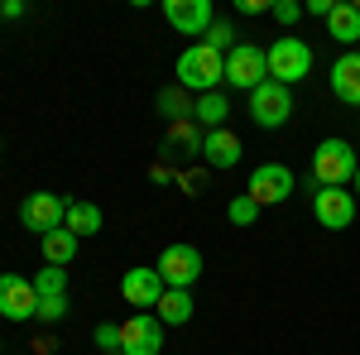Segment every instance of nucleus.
Instances as JSON below:
<instances>
[{"mask_svg": "<svg viewBox=\"0 0 360 355\" xmlns=\"http://www.w3.org/2000/svg\"><path fill=\"white\" fill-rule=\"evenodd\" d=\"M240 15H269V0H236Z\"/></svg>", "mask_w": 360, "mask_h": 355, "instance_id": "nucleus-30", "label": "nucleus"}, {"mask_svg": "<svg viewBox=\"0 0 360 355\" xmlns=\"http://www.w3.org/2000/svg\"><path fill=\"white\" fill-rule=\"evenodd\" d=\"M259 212H264V207H259V202H255L250 192H240V197H231V207H226V217H231V226H255V221H259Z\"/></svg>", "mask_w": 360, "mask_h": 355, "instance_id": "nucleus-23", "label": "nucleus"}, {"mask_svg": "<svg viewBox=\"0 0 360 355\" xmlns=\"http://www.w3.org/2000/svg\"><path fill=\"white\" fill-rule=\"evenodd\" d=\"M351 192H360V168H356V178H351Z\"/></svg>", "mask_w": 360, "mask_h": 355, "instance_id": "nucleus-32", "label": "nucleus"}, {"mask_svg": "<svg viewBox=\"0 0 360 355\" xmlns=\"http://www.w3.org/2000/svg\"><path fill=\"white\" fill-rule=\"evenodd\" d=\"M193 106H197V96L183 91V86H164V91H159V115H168V125L193 120Z\"/></svg>", "mask_w": 360, "mask_h": 355, "instance_id": "nucleus-21", "label": "nucleus"}, {"mask_svg": "<svg viewBox=\"0 0 360 355\" xmlns=\"http://www.w3.org/2000/svg\"><path fill=\"white\" fill-rule=\"evenodd\" d=\"M34 312H39V288H34V278L0 273V317H5V322H34Z\"/></svg>", "mask_w": 360, "mask_h": 355, "instance_id": "nucleus-9", "label": "nucleus"}, {"mask_svg": "<svg viewBox=\"0 0 360 355\" xmlns=\"http://www.w3.org/2000/svg\"><path fill=\"white\" fill-rule=\"evenodd\" d=\"M0 15H5V20H20V15H25V0H5Z\"/></svg>", "mask_w": 360, "mask_h": 355, "instance_id": "nucleus-31", "label": "nucleus"}, {"mask_svg": "<svg viewBox=\"0 0 360 355\" xmlns=\"http://www.w3.org/2000/svg\"><path fill=\"white\" fill-rule=\"evenodd\" d=\"M202 44H207V49H217V53H231V49H236V29L217 20V25L207 29V39H202Z\"/></svg>", "mask_w": 360, "mask_h": 355, "instance_id": "nucleus-26", "label": "nucleus"}, {"mask_svg": "<svg viewBox=\"0 0 360 355\" xmlns=\"http://www.w3.org/2000/svg\"><path fill=\"white\" fill-rule=\"evenodd\" d=\"M120 293H125L130 307H159V298H164V278H159L154 264H149V269H125Z\"/></svg>", "mask_w": 360, "mask_h": 355, "instance_id": "nucleus-13", "label": "nucleus"}, {"mask_svg": "<svg viewBox=\"0 0 360 355\" xmlns=\"http://www.w3.org/2000/svg\"><path fill=\"white\" fill-rule=\"evenodd\" d=\"M356 10H360V0H356Z\"/></svg>", "mask_w": 360, "mask_h": 355, "instance_id": "nucleus-33", "label": "nucleus"}, {"mask_svg": "<svg viewBox=\"0 0 360 355\" xmlns=\"http://www.w3.org/2000/svg\"><path fill=\"white\" fill-rule=\"evenodd\" d=\"M356 168H360V159L351 149V139H322L312 149V183L317 188H351Z\"/></svg>", "mask_w": 360, "mask_h": 355, "instance_id": "nucleus-2", "label": "nucleus"}, {"mask_svg": "<svg viewBox=\"0 0 360 355\" xmlns=\"http://www.w3.org/2000/svg\"><path fill=\"white\" fill-rule=\"evenodd\" d=\"M269 15L288 29V25H298V20H303V5H298V0H274V5H269Z\"/></svg>", "mask_w": 360, "mask_h": 355, "instance_id": "nucleus-27", "label": "nucleus"}, {"mask_svg": "<svg viewBox=\"0 0 360 355\" xmlns=\"http://www.w3.org/2000/svg\"><path fill=\"white\" fill-rule=\"evenodd\" d=\"M226 115H231V101H226L221 91H207V96H197L193 120L202 125V130H221V125H226Z\"/></svg>", "mask_w": 360, "mask_h": 355, "instance_id": "nucleus-20", "label": "nucleus"}, {"mask_svg": "<svg viewBox=\"0 0 360 355\" xmlns=\"http://www.w3.org/2000/svg\"><path fill=\"white\" fill-rule=\"evenodd\" d=\"M250 115H255V125L259 130H283L288 125V115H293V86L283 82H259L250 91Z\"/></svg>", "mask_w": 360, "mask_h": 355, "instance_id": "nucleus-4", "label": "nucleus"}, {"mask_svg": "<svg viewBox=\"0 0 360 355\" xmlns=\"http://www.w3.org/2000/svg\"><path fill=\"white\" fill-rule=\"evenodd\" d=\"M202 139H207V130L197 120H178L164 135V154L168 159H202Z\"/></svg>", "mask_w": 360, "mask_h": 355, "instance_id": "nucleus-15", "label": "nucleus"}, {"mask_svg": "<svg viewBox=\"0 0 360 355\" xmlns=\"http://www.w3.org/2000/svg\"><path fill=\"white\" fill-rule=\"evenodd\" d=\"M259 82H269V58H264V49H255V44H236V49L226 53V86H236V91H255Z\"/></svg>", "mask_w": 360, "mask_h": 355, "instance_id": "nucleus-5", "label": "nucleus"}, {"mask_svg": "<svg viewBox=\"0 0 360 355\" xmlns=\"http://www.w3.org/2000/svg\"><path fill=\"white\" fill-rule=\"evenodd\" d=\"M327 34H332L336 44H346V49L360 39V10L351 0H336V10L327 15Z\"/></svg>", "mask_w": 360, "mask_h": 355, "instance_id": "nucleus-19", "label": "nucleus"}, {"mask_svg": "<svg viewBox=\"0 0 360 355\" xmlns=\"http://www.w3.org/2000/svg\"><path fill=\"white\" fill-rule=\"evenodd\" d=\"M77 240L82 235H96L101 231V207H91V202H68V221H63Z\"/></svg>", "mask_w": 360, "mask_h": 355, "instance_id": "nucleus-22", "label": "nucleus"}, {"mask_svg": "<svg viewBox=\"0 0 360 355\" xmlns=\"http://www.w3.org/2000/svg\"><path fill=\"white\" fill-rule=\"evenodd\" d=\"M264 58H269V77L283 86L303 82L307 72H312V49H307L303 39H293V34H283V39H274L269 49H264Z\"/></svg>", "mask_w": 360, "mask_h": 355, "instance_id": "nucleus-3", "label": "nucleus"}, {"mask_svg": "<svg viewBox=\"0 0 360 355\" xmlns=\"http://www.w3.org/2000/svg\"><path fill=\"white\" fill-rule=\"evenodd\" d=\"M34 288H39V298H58V293H68V269H58V264H49V269H39V278H34Z\"/></svg>", "mask_w": 360, "mask_h": 355, "instance_id": "nucleus-24", "label": "nucleus"}, {"mask_svg": "<svg viewBox=\"0 0 360 355\" xmlns=\"http://www.w3.org/2000/svg\"><path fill=\"white\" fill-rule=\"evenodd\" d=\"M154 269H159V278H164V288H188V293H193V283L202 278L207 264H202V250L197 245H168Z\"/></svg>", "mask_w": 360, "mask_h": 355, "instance_id": "nucleus-6", "label": "nucleus"}, {"mask_svg": "<svg viewBox=\"0 0 360 355\" xmlns=\"http://www.w3.org/2000/svg\"><path fill=\"white\" fill-rule=\"evenodd\" d=\"M226 82V53L207 49V44H193L178 53V86L193 91V96H207V91H221Z\"/></svg>", "mask_w": 360, "mask_h": 355, "instance_id": "nucleus-1", "label": "nucleus"}, {"mask_svg": "<svg viewBox=\"0 0 360 355\" xmlns=\"http://www.w3.org/2000/svg\"><path fill=\"white\" fill-rule=\"evenodd\" d=\"M312 217L322 221V231H346L356 221V192L351 188H317L312 192Z\"/></svg>", "mask_w": 360, "mask_h": 355, "instance_id": "nucleus-11", "label": "nucleus"}, {"mask_svg": "<svg viewBox=\"0 0 360 355\" xmlns=\"http://www.w3.org/2000/svg\"><path fill=\"white\" fill-rule=\"evenodd\" d=\"M202 164L221 168V173H226V168H236V164H240V139L231 135L226 125H221V130H207V139H202Z\"/></svg>", "mask_w": 360, "mask_h": 355, "instance_id": "nucleus-16", "label": "nucleus"}, {"mask_svg": "<svg viewBox=\"0 0 360 355\" xmlns=\"http://www.w3.org/2000/svg\"><path fill=\"white\" fill-rule=\"evenodd\" d=\"M197 312V302L188 288H164V298H159V307H154V317L164 322V327H188Z\"/></svg>", "mask_w": 360, "mask_h": 355, "instance_id": "nucleus-18", "label": "nucleus"}, {"mask_svg": "<svg viewBox=\"0 0 360 355\" xmlns=\"http://www.w3.org/2000/svg\"><path fill=\"white\" fill-rule=\"evenodd\" d=\"M164 20L183 39H207V29L217 25V10L212 0H164Z\"/></svg>", "mask_w": 360, "mask_h": 355, "instance_id": "nucleus-8", "label": "nucleus"}, {"mask_svg": "<svg viewBox=\"0 0 360 355\" xmlns=\"http://www.w3.org/2000/svg\"><path fill=\"white\" fill-rule=\"evenodd\" d=\"M63 221H68V197H58V192H29L25 202H20V226L25 231L49 235Z\"/></svg>", "mask_w": 360, "mask_h": 355, "instance_id": "nucleus-7", "label": "nucleus"}, {"mask_svg": "<svg viewBox=\"0 0 360 355\" xmlns=\"http://www.w3.org/2000/svg\"><path fill=\"white\" fill-rule=\"evenodd\" d=\"M39 250H44V264H58V269H68V264L77 259L82 240H77L68 226H58V231H49V235H39Z\"/></svg>", "mask_w": 360, "mask_h": 355, "instance_id": "nucleus-17", "label": "nucleus"}, {"mask_svg": "<svg viewBox=\"0 0 360 355\" xmlns=\"http://www.w3.org/2000/svg\"><path fill=\"white\" fill-rule=\"evenodd\" d=\"M250 197H255L259 207L288 202V197H293V173H288V164H259L250 173Z\"/></svg>", "mask_w": 360, "mask_h": 355, "instance_id": "nucleus-12", "label": "nucleus"}, {"mask_svg": "<svg viewBox=\"0 0 360 355\" xmlns=\"http://www.w3.org/2000/svg\"><path fill=\"white\" fill-rule=\"evenodd\" d=\"M96 351L120 355V327H115V322H101V327H96Z\"/></svg>", "mask_w": 360, "mask_h": 355, "instance_id": "nucleus-28", "label": "nucleus"}, {"mask_svg": "<svg viewBox=\"0 0 360 355\" xmlns=\"http://www.w3.org/2000/svg\"><path fill=\"white\" fill-rule=\"evenodd\" d=\"M332 10H336V0H307L303 5V15H317V20H327Z\"/></svg>", "mask_w": 360, "mask_h": 355, "instance_id": "nucleus-29", "label": "nucleus"}, {"mask_svg": "<svg viewBox=\"0 0 360 355\" xmlns=\"http://www.w3.org/2000/svg\"><path fill=\"white\" fill-rule=\"evenodd\" d=\"M332 96L336 101H346V106L360 110V49H346V53L332 63Z\"/></svg>", "mask_w": 360, "mask_h": 355, "instance_id": "nucleus-14", "label": "nucleus"}, {"mask_svg": "<svg viewBox=\"0 0 360 355\" xmlns=\"http://www.w3.org/2000/svg\"><path fill=\"white\" fill-rule=\"evenodd\" d=\"M68 317V293H58V298H39V312H34V322H44V327H53Z\"/></svg>", "mask_w": 360, "mask_h": 355, "instance_id": "nucleus-25", "label": "nucleus"}, {"mask_svg": "<svg viewBox=\"0 0 360 355\" xmlns=\"http://www.w3.org/2000/svg\"><path fill=\"white\" fill-rule=\"evenodd\" d=\"M164 351V322L154 312H135L120 322V355H159Z\"/></svg>", "mask_w": 360, "mask_h": 355, "instance_id": "nucleus-10", "label": "nucleus"}]
</instances>
